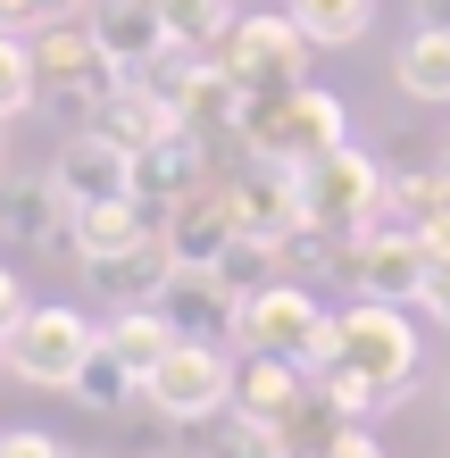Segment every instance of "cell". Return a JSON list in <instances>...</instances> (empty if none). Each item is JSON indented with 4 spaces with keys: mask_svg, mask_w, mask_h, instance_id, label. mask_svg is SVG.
Segmentation results:
<instances>
[{
    "mask_svg": "<svg viewBox=\"0 0 450 458\" xmlns=\"http://www.w3.org/2000/svg\"><path fill=\"white\" fill-rule=\"evenodd\" d=\"M208 458H293V442L276 434V425H259L242 409H225V434L208 442Z\"/></svg>",
    "mask_w": 450,
    "mask_h": 458,
    "instance_id": "cell-27",
    "label": "cell"
},
{
    "mask_svg": "<svg viewBox=\"0 0 450 458\" xmlns=\"http://www.w3.org/2000/svg\"><path fill=\"white\" fill-rule=\"evenodd\" d=\"M225 192H233V225H242V233H259V242L301 233V183H293V167L250 158L242 175H225Z\"/></svg>",
    "mask_w": 450,
    "mask_h": 458,
    "instance_id": "cell-12",
    "label": "cell"
},
{
    "mask_svg": "<svg viewBox=\"0 0 450 458\" xmlns=\"http://www.w3.org/2000/svg\"><path fill=\"white\" fill-rule=\"evenodd\" d=\"M233 350H259V359H293L301 375L334 359V317L301 276H276L233 301Z\"/></svg>",
    "mask_w": 450,
    "mask_h": 458,
    "instance_id": "cell-1",
    "label": "cell"
},
{
    "mask_svg": "<svg viewBox=\"0 0 450 458\" xmlns=\"http://www.w3.org/2000/svg\"><path fill=\"white\" fill-rule=\"evenodd\" d=\"M50 183L67 192V208H84V200H134V150L117 142V133H67L59 158H50Z\"/></svg>",
    "mask_w": 450,
    "mask_h": 458,
    "instance_id": "cell-10",
    "label": "cell"
},
{
    "mask_svg": "<svg viewBox=\"0 0 450 458\" xmlns=\"http://www.w3.org/2000/svg\"><path fill=\"white\" fill-rule=\"evenodd\" d=\"M142 400L158 417H175V425H208V417L233 409V359L217 342H200V334H175L167 359L142 375Z\"/></svg>",
    "mask_w": 450,
    "mask_h": 458,
    "instance_id": "cell-5",
    "label": "cell"
},
{
    "mask_svg": "<svg viewBox=\"0 0 450 458\" xmlns=\"http://www.w3.org/2000/svg\"><path fill=\"white\" fill-rule=\"evenodd\" d=\"M158 233H167L175 267H217V259H225V242L242 233V225H233V192H225V183H200V192H183L175 208H158Z\"/></svg>",
    "mask_w": 450,
    "mask_h": 458,
    "instance_id": "cell-11",
    "label": "cell"
},
{
    "mask_svg": "<svg viewBox=\"0 0 450 458\" xmlns=\"http://www.w3.org/2000/svg\"><path fill=\"white\" fill-rule=\"evenodd\" d=\"M309 34L293 25V9H259V17H233L225 42L208 50L242 92H284V84H309Z\"/></svg>",
    "mask_w": 450,
    "mask_h": 458,
    "instance_id": "cell-6",
    "label": "cell"
},
{
    "mask_svg": "<svg viewBox=\"0 0 450 458\" xmlns=\"http://www.w3.org/2000/svg\"><path fill=\"white\" fill-rule=\"evenodd\" d=\"M92 350H100V326H92L84 309H25L17 334L0 342V359H9V375H25V384L67 392L75 375H84Z\"/></svg>",
    "mask_w": 450,
    "mask_h": 458,
    "instance_id": "cell-8",
    "label": "cell"
},
{
    "mask_svg": "<svg viewBox=\"0 0 450 458\" xmlns=\"http://www.w3.org/2000/svg\"><path fill=\"white\" fill-rule=\"evenodd\" d=\"M100 342H109V350H117V359L134 367V375H150L158 359H167V342H175V317L158 309V301H142V309H117L109 326H100Z\"/></svg>",
    "mask_w": 450,
    "mask_h": 458,
    "instance_id": "cell-22",
    "label": "cell"
},
{
    "mask_svg": "<svg viewBox=\"0 0 450 458\" xmlns=\"http://www.w3.org/2000/svg\"><path fill=\"white\" fill-rule=\"evenodd\" d=\"M92 125H100V133H117L125 150H150V142H167L183 117H175V100H158V92L142 84V75H125V84L92 109Z\"/></svg>",
    "mask_w": 450,
    "mask_h": 458,
    "instance_id": "cell-19",
    "label": "cell"
},
{
    "mask_svg": "<svg viewBox=\"0 0 450 458\" xmlns=\"http://www.w3.org/2000/svg\"><path fill=\"white\" fill-rule=\"evenodd\" d=\"M0 225H9V233H25V242H42V250H75V208H67V192H59V183H50V175H34V183H0Z\"/></svg>",
    "mask_w": 450,
    "mask_h": 458,
    "instance_id": "cell-16",
    "label": "cell"
},
{
    "mask_svg": "<svg viewBox=\"0 0 450 458\" xmlns=\"http://www.w3.org/2000/svg\"><path fill=\"white\" fill-rule=\"evenodd\" d=\"M334 359L342 367H359L367 384H384L392 400H409L417 392V326L392 301H359V309H342L334 317Z\"/></svg>",
    "mask_w": 450,
    "mask_h": 458,
    "instance_id": "cell-7",
    "label": "cell"
},
{
    "mask_svg": "<svg viewBox=\"0 0 450 458\" xmlns=\"http://www.w3.org/2000/svg\"><path fill=\"white\" fill-rule=\"evenodd\" d=\"M442 175H450V150H442Z\"/></svg>",
    "mask_w": 450,
    "mask_h": 458,
    "instance_id": "cell-36",
    "label": "cell"
},
{
    "mask_svg": "<svg viewBox=\"0 0 450 458\" xmlns=\"http://www.w3.org/2000/svg\"><path fill=\"white\" fill-rule=\"evenodd\" d=\"M293 183H301V225L342 233V242L367 233V225H376V208H384V167H376L359 142L317 150L309 167H293Z\"/></svg>",
    "mask_w": 450,
    "mask_h": 458,
    "instance_id": "cell-3",
    "label": "cell"
},
{
    "mask_svg": "<svg viewBox=\"0 0 450 458\" xmlns=\"http://www.w3.org/2000/svg\"><path fill=\"white\" fill-rule=\"evenodd\" d=\"M250 158H276V167H309L317 150L351 142L342 133V100L326 84H284V92H242V117H233Z\"/></svg>",
    "mask_w": 450,
    "mask_h": 458,
    "instance_id": "cell-2",
    "label": "cell"
},
{
    "mask_svg": "<svg viewBox=\"0 0 450 458\" xmlns=\"http://www.w3.org/2000/svg\"><path fill=\"white\" fill-rule=\"evenodd\" d=\"M175 117L192 125V133L233 125V117H242V84H233L217 59H192V67H183V84H175Z\"/></svg>",
    "mask_w": 450,
    "mask_h": 458,
    "instance_id": "cell-20",
    "label": "cell"
},
{
    "mask_svg": "<svg viewBox=\"0 0 450 458\" xmlns=\"http://www.w3.org/2000/svg\"><path fill=\"white\" fill-rule=\"evenodd\" d=\"M25 50H34V92H42V100H67V109H100V100L125 84V67L100 50L92 25H75V17L34 25Z\"/></svg>",
    "mask_w": 450,
    "mask_h": 458,
    "instance_id": "cell-4",
    "label": "cell"
},
{
    "mask_svg": "<svg viewBox=\"0 0 450 458\" xmlns=\"http://www.w3.org/2000/svg\"><path fill=\"white\" fill-rule=\"evenodd\" d=\"M150 9H158V25H167V42L192 50V59H208V50L225 42V25H233L225 0H150Z\"/></svg>",
    "mask_w": 450,
    "mask_h": 458,
    "instance_id": "cell-25",
    "label": "cell"
},
{
    "mask_svg": "<svg viewBox=\"0 0 450 458\" xmlns=\"http://www.w3.org/2000/svg\"><path fill=\"white\" fill-rule=\"evenodd\" d=\"M417 309H434V326H450V242H426V292Z\"/></svg>",
    "mask_w": 450,
    "mask_h": 458,
    "instance_id": "cell-30",
    "label": "cell"
},
{
    "mask_svg": "<svg viewBox=\"0 0 450 458\" xmlns=\"http://www.w3.org/2000/svg\"><path fill=\"white\" fill-rule=\"evenodd\" d=\"M417 25H450V0H417Z\"/></svg>",
    "mask_w": 450,
    "mask_h": 458,
    "instance_id": "cell-34",
    "label": "cell"
},
{
    "mask_svg": "<svg viewBox=\"0 0 450 458\" xmlns=\"http://www.w3.org/2000/svg\"><path fill=\"white\" fill-rule=\"evenodd\" d=\"M0 158H9V117H0Z\"/></svg>",
    "mask_w": 450,
    "mask_h": 458,
    "instance_id": "cell-35",
    "label": "cell"
},
{
    "mask_svg": "<svg viewBox=\"0 0 450 458\" xmlns=\"http://www.w3.org/2000/svg\"><path fill=\"white\" fill-rule=\"evenodd\" d=\"M84 25L100 34V50H109V59H117L125 75H142V67L158 59V50H175L150 0H84Z\"/></svg>",
    "mask_w": 450,
    "mask_h": 458,
    "instance_id": "cell-14",
    "label": "cell"
},
{
    "mask_svg": "<svg viewBox=\"0 0 450 458\" xmlns=\"http://www.w3.org/2000/svg\"><path fill=\"white\" fill-rule=\"evenodd\" d=\"M75 9H84V0H0V25H9V34H34V25H59Z\"/></svg>",
    "mask_w": 450,
    "mask_h": 458,
    "instance_id": "cell-29",
    "label": "cell"
},
{
    "mask_svg": "<svg viewBox=\"0 0 450 458\" xmlns=\"http://www.w3.org/2000/svg\"><path fill=\"white\" fill-rule=\"evenodd\" d=\"M392 84L409 100H450V25H417L392 59Z\"/></svg>",
    "mask_w": 450,
    "mask_h": 458,
    "instance_id": "cell-23",
    "label": "cell"
},
{
    "mask_svg": "<svg viewBox=\"0 0 450 458\" xmlns=\"http://www.w3.org/2000/svg\"><path fill=\"white\" fill-rule=\"evenodd\" d=\"M34 50H25V34H9L0 25V117H17V109H34Z\"/></svg>",
    "mask_w": 450,
    "mask_h": 458,
    "instance_id": "cell-28",
    "label": "cell"
},
{
    "mask_svg": "<svg viewBox=\"0 0 450 458\" xmlns=\"http://www.w3.org/2000/svg\"><path fill=\"white\" fill-rule=\"evenodd\" d=\"M208 183V158H200V133L192 125H175L167 142H150V150H134V200L150 208H175L183 192H200Z\"/></svg>",
    "mask_w": 450,
    "mask_h": 458,
    "instance_id": "cell-15",
    "label": "cell"
},
{
    "mask_svg": "<svg viewBox=\"0 0 450 458\" xmlns=\"http://www.w3.org/2000/svg\"><path fill=\"white\" fill-rule=\"evenodd\" d=\"M351 284H359V301L409 309L417 292H426V233L392 225V217H376L367 233H351Z\"/></svg>",
    "mask_w": 450,
    "mask_h": 458,
    "instance_id": "cell-9",
    "label": "cell"
},
{
    "mask_svg": "<svg viewBox=\"0 0 450 458\" xmlns=\"http://www.w3.org/2000/svg\"><path fill=\"white\" fill-rule=\"evenodd\" d=\"M67 233H75V259H109V250H125V242L150 233V208L142 200H84Z\"/></svg>",
    "mask_w": 450,
    "mask_h": 458,
    "instance_id": "cell-21",
    "label": "cell"
},
{
    "mask_svg": "<svg viewBox=\"0 0 450 458\" xmlns=\"http://www.w3.org/2000/svg\"><path fill=\"white\" fill-rule=\"evenodd\" d=\"M301 458H384V450H376V434H367V425H334V434L317 442V450H301Z\"/></svg>",
    "mask_w": 450,
    "mask_h": 458,
    "instance_id": "cell-31",
    "label": "cell"
},
{
    "mask_svg": "<svg viewBox=\"0 0 450 458\" xmlns=\"http://www.w3.org/2000/svg\"><path fill=\"white\" fill-rule=\"evenodd\" d=\"M67 392H75V400H84V409H100V417H117V409H125V400H142V375H134V367H125V359H117V350H109V342H100V350H92V359H84V375H75V384H67Z\"/></svg>",
    "mask_w": 450,
    "mask_h": 458,
    "instance_id": "cell-26",
    "label": "cell"
},
{
    "mask_svg": "<svg viewBox=\"0 0 450 458\" xmlns=\"http://www.w3.org/2000/svg\"><path fill=\"white\" fill-rule=\"evenodd\" d=\"M84 276H92V292L109 309H142V301H158L167 292V276H175V250H167V233H142V242H125V250H109V259H84Z\"/></svg>",
    "mask_w": 450,
    "mask_h": 458,
    "instance_id": "cell-13",
    "label": "cell"
},
{
    "mask_svg": "<svg viewBox=\"0 0 450 458\" xmlns=\"http://www.w3.org/2000/svg\"><path fill=\"white\" fill-rule=\"evenodd\" d=\"M293 25L317 50H351L367 25H376V0H293Z\"/></svg>",
    "mask_w": 450,
    "mask_h": 458,
    "instance_id": "cell-24",
    "label": "cell"
},
{
    "mask_svg": "<svg viewBox=\"0 0 450 458\" xmlns=\"http://www.w3.org/2000/svg\"><path fill=\"white\" fill-rule=\"evenodd\" d=\"M158 458H175V450H158Z\"/></svg>",
    "mask_w": 450,
    "mask_h": 458,
    "instance_id": "cell-37",
    "label": "cell"
},
{
    "mask_svg": "<svg viewBox=\"0 0 450 458\" xmlns=\"http://www.w3.org/2000/svg\"><path fill=\"white\" fill-rule=\"evenodd\" d=\"M25 309H34V301H25V284L9 276V267H0V342L17 334V317H25Z\"/></svg>",
    "mask_w": 450,
    "mask_h": 458,
    "instance_id": "cell-33",
    "label": "cell"
},
{
    "mask_svg": "<svg viewBox=\"0 0 450 458\" xmlns=\"http://www.w3.org/2000/svg\"><path fill=\"white\" fill-rule=\"evenodd\" d=\"M158 309H167L175 317V334H233V284L217 276V267H175V276H167V292H158Z\"/></svg>",
    "mask_w": 450,
    "mask_h": 458,
    "instance_id": "cell-18",
    "label": "cell"
},
{
    "mask_svg": "<svg viewBox=\"0 0 450 458\" xmlns=\"http://www.w3.org/2000/svg\"><path fill=\"white\" fill-rule=\"evenodd\" d=\"M309 400V375L293 359H259V350H242V367H233V409L259 417V425H276L284 434V417H293Z\"/></svg>",
    "mask_w": 450,
    "mask_h": 458,
    "instance_id": "cell-17",
    "label": "cell"
},
{
    "mask_svg": "<svg viewBox=\"0 0 450 458\" xmlns=\"http://www.w3.org/2000/svg\"><path fill=\"white\" fill-rule=\"evenodd\" d=\"M0 458H67V442L42 425H17V434H0Z\"/></svg>",
    "mask_w": 450,
    "mask_h": 458,
    "instance_id": "cell-32",
    "label": "cell"
}]
</instances>
